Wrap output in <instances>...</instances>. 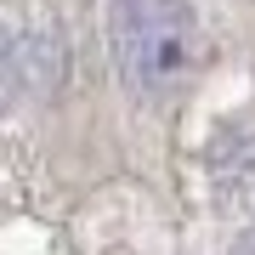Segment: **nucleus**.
<instances>
[{"label":"nucleus","mask_w":255,"mask_h":255,"mask_svg":"<svg viewBox=\"0 0 255 255\" xmlns=\"http://www.w3.org/2000/svg\"><path fill=\"white\" fill-rule=\"evenodd\" d=\"M28 74H34V46L11 23H0V114L28 91Z\"/></svg>","instance_id":"2"},{"label":"nucleus","mask_w":255,"mask_h":255,"mask_svg":"<svg viewBox=\"0 0 255 255\" xmlns=\"http://www.w3.org/2000/svg\"><path fill=\"white\" fill-rule=\"evenodd\" d=\"M114 68L136 97H170L199 68V17L187 0H114Z\"/></svg>","instance_id":"1"}]
</instances>
